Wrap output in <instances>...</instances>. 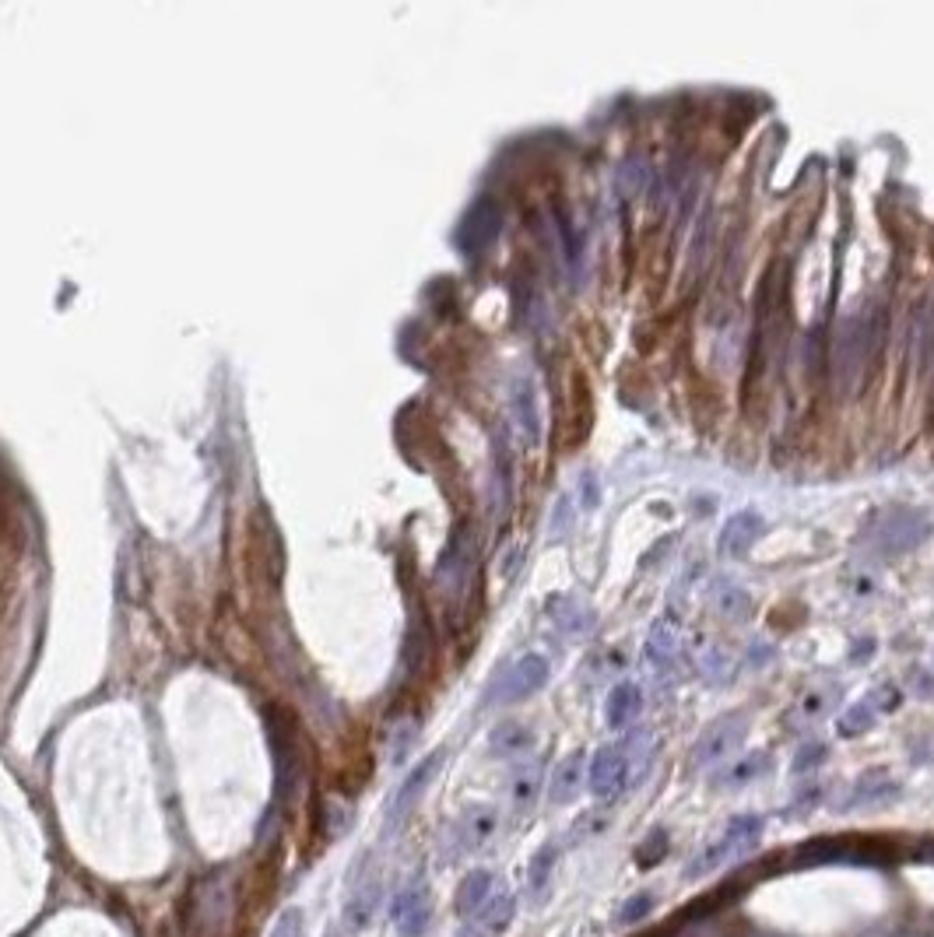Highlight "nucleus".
<instances>
[{
    "mask_svg": "<svg viewBox=\"0 0 934 937\" xmlns=\"http://www.w3.org/2000/svg\"><path fill=\"white\" fill-rule=\"evenodd\" d=\"M787 341V264H773V271L762 278L759 292V327H755V351H752V376L773 369L780 362V351Z\"/></svg>",
    "mask_w": 934,
    "mask_h": 937,
    "instance_id": "nucleus-1",
    "label": "nucleus"
},
{
    "mask_svg": "<svg viewBox=\"0 0 934 937\" xmlns=\"http://www.w3.org/2000/svg\"><path fill=\"white\" fill-rule=\"evenodd\" d=\"M762 832H766V818H762V815H738V818H731V822H727V829L720 832L717 843L703 846V850H699L696 857L685 864V878H689V881L710 878L713 871L727 867L731 860L752 853L755 846H759Z\"/></svg>",
    "mask_w": 934,
    "mask_h": 937,
    "instance_id": "nucleus-2",
    "label": "nucleus"
},
{
    "mask_svg": "<svg viewBox=\"0 0 934 937\" xmlns=\"http://www.w3.org/2000/svg\"><path fill=\"white\" fill-rule=\"evenodd\" d=\"M871 355V323L864 313L847 316L833 337V383L836 394L850 397L861 383V372Z\"/></svg>",
    "mask_w": 934,
    "mask_h": 937,
    "instance_id": "nucleus-3",
    "label": "nucleus"
},
{
    "mask_svg": "<svg viewBox=\"0 0 934 937\" xmlns=\"http://www.w3.org/2000/svg\"><path fill=\"white\" fill-rule=\"evenodd\" d=\"M748 737V713H724L710 723V727L699 734L696 748H692V766L696 769H720L727 762H734V755L741 752V744Z\"/></svg>",
    "mask_w": 934,
    "mask_h": 937,
    "instance_id": "nucleus-4",
    "label": "nucleus"
},
{
    "mask_svg": "<svg viewBox=\"0 0 934 937\" xmlns=\"http://www.w3.org/2000/svg\"><path fill=\"white\" fill-rule=\"evenodd\" d=\"M633 783H636L633 762H629L622 744H601L587 759V787L597 801H615V797L633 787Z\"/></svg>",
    "mask_w": 934,
    "mask_h": 937,
    "instance_id": "nucleus-5",
    "label": "nucleus"
},
{
    "mask_svg": "<svg viewBox=\"0 0 934 937\" xmlns=\"http://www.w3.org/2000/svg\"><path fill=\"white\" fill-rule=\"evenodd\" d=\"M390 920L401 937H422L432 923V892L422 878H408L390 899Z\"/></svg>",
    "mask_w": 934,
    "mask_h": 937,
    "instance_id": "nucleus-6",
    "label": "nucleus"
},
{
    "mask_svg": "<svg viewBox=\"0 0 934 937\" xmlns=\"http://www.w3.org/2000/svg\"><path fill=\"white\" fill-rule=\"evenodd\" d=\"M499 832V811L489 804H475L467 808L457 822L450 825V857H464V853H482L485 846L496 839Z\"/></svg>",
    "mask_w": 934,
    "mask_h": 937,
    "instance_id": "nucleus-7",
    "label": "nucleus"
},
{
    "mask_svg": "<svg viewBox=\"0 0 934 937\" xmlns=\"http://www.w3.org/2000/svg\"><path fill=\"white\" fill-rule=\"evenodd\" d=\"M545 681H548V660L538 657V653H527V657H520L517 664L496 681V688L489 692V702H499V706L524 702V699H531L534 692H541Z\"/></svg>",
    "mask_w": 934,
    "mask_h": 937,
    "instance_id": "nucleus-8",
    "label": "nucleus"
},
{
    "mask_svg": "<svg viewBox=\"0 0 934 937\" xmlns=\"http://www.w3.org/2000/svg\"><path fill=\"white\" fill-rule=\"evenodd\" d=\"M931 534V523L913 509H892L878 520L875 527V548L885 555H899V551L917 548L924 537Z\"/></svg>",
    "mask_w": 934,
    "mask_h": 937,
    "instance_id": "nucleus-9",
    "label": "nucleus"
},
{
    "mask_svg": "<svg viewBox=\"0 0 934 937\" xmlns=\"http://www.w3.org/2000/svg\"><path fill=\"white\" fill-rule=\"evenodd\" d=\"M380 906H383L380 874H362L345 899V930L348 934H362V930L373 927L376 916H380Z\"/></svg>",
    "mask_w": 934,
    "mask_h": 937,
    "instance_id": "nucleus-10",
    "label": "nucleus"
},
{
    "mask_svg": "<svg viewBox=\"0 0 934 937\" xmlns=\"http://www.w3.org/2000/svg\"><path fill=\"white\" fill-rule=\"evenodd\" d=\"M513 916H517V895L499 888V892L492 895V899L485 902V906L478 909L471 920H464V930H460V937H496V934H503V930L510 927Z\"/></svg>",
    "mask_w": 934,
    "mask_h": 937,
    "instance_id": "nucleus-11",
    "label": "nucleus"
},
{
    "mask_svg": "<svg viewBox=\"0 0 934 937\" xmlns=\"http://www.w3.org/2000/svg\"><path fill=\"white\" fill-rule=\"evenodd\" d=\"M439 762H443V752H432L429 759L418 762V769H411V776L401 783V790H397L394 801H390V811H387V822L390 825H401L404 818H408V811L415 808L418 801H422L425 787H429L432 776L439 773Z\"/></svg>",
    "mask_w": 934,
    "mask_h": 937,
    "instance_id": "nucleus-12",
    "label": "nucleus"
},
{
    "mask_svg": "<svg viewBox=\"0 0 934 937\" xmlns=\"http://www.w3.org/2000/svg\"><path fill=\"white\" fill-rule=\"evenodd\" d=\"M706 601L717 611L724 622H748L752 618V594H748L741 583L727 580V576H713L710 587H706Z\"/></svg>",
    "mask_w": 934,
    "mask_h": 937,
    "instance_id": "nucleus-13",
    "label": "nucleus"
},
{
    "mask_svg": "<svg viewBox=\"0 0 934 937\" xmlns=\"http://www.w3.org/2000/svg\"><path fill=\"white\" fill-rule=\"evenodd\" d=\"M899 797V783L889 773H864L861 780L850 787V797L840 804V811H864V808H885Z\"/></svg>",
    "mask_w": 934,
    "mask_h": 937,
    "instance_id": "nucleus-14",
    "label": "nucleus"
},
{
    "mask_svg": "<svg viewBox=\"0 0 934 937\" xmlns=\"http://www.w3.org/2000/svg\"><path fill=\"white\" fill-rule=\"evenodd\" d=\"M232 916V888L225 878H215L201 888L197 895V923H201L208 934H222L229 927Z\"/></svg>",
    "mask_w": 934,
    "mask_h": 937,
    "instance_id": "nucleus-15",
    "label": "nucleus"
},
{
    "mask_svg": "<svg viewBox=\"0 0 934 937\" xmlns=\"http://www.w3.org/2000/svg\"><path fill=\"white\" fill-rule=\"evenodd\" d=\"M541 783H545V769H541L538 759L513 762L510 776H506V801H510V808L513 811L534 808V801L541 797Z\"/></svg>",
    "mask_w": 934,
    "mask_h": 937,
    "instance_id": "nucleus-16",
    "label": "nucleus"
},
{
    "mask_svg": "<svg viewBox=\"0 0 934 937\" xmlns=\"http://www.w3.org/2000/svg\"><path fill=\"white\" fill-rule=\"evenodd\" d=\"M496 892H499V885H496V874L492 871H485V867L467 871L464 878H460L457 892H453V913H457L460 920H471V916H475Z\"/></svg>",
    "mask_w": 934,
    "mask_h": 937,
    "instance_id": "nucleus-17",
    "label": "nucleus"
},
{
    "mask_svg": "<svg viewBox=\"0 0 934 937\" xmlns=\"http://www.w3.org/2000/svg\"><path fill=\"white\" fill-rule=\"evenodd\" d=\"M762 530H766L762 516L752 513V509H741V513H734L731 520L724 523V530H720V551H724L727 558H745L748 551H752V544L762 537Z\"/></svg>",
    "mask_w": 934,
    "mask_h": 937,
    "instance_id": "nucleus-18",
    "label": "nucleus"
},
{
    "mask_svg": "<svg viewBox=\"0 0 934 937\" xmlns=\"http://www.w3.org/2000/svg\"><path fill=\"white\" fill-rule=\"evenodd\" d=\"M836 702H840V685H833V681H822V685H812L808 692H801V699L791 706V723L794 727H815V723H822L829 713L836 709Z\"/></svg>",
    "mask_w": 934,
    "mask_h": 937,
    "instance_id": "nucleus-19",
    "label": "nucleus"
},
{
    "mask_svg": "<svg viewBox=\"0 0 934 937\" xmlns=\"http://www.w3.org/2000/svg\"><path fill=\"white\" fill-rule=\"evenodd\" d=\"M643 713V692L636 681H618L604 699V720L611 730H629Z\"/></svg>",
    "mask_w": 934,
    "mask_h": 937,
    "instance_id": "nucleus-20",
    "label": "nucleus"
},
{
    "mask_svg": "<svg viewBox=\"0 0 934 937\" xmlns=\"http://www.w3.org/2000/svg\"><path fill=\"white\" fill-rule=\"evenodd\" d=\"M510 415H513V429L520 432L524 446H538V439H541V415H538V397H534V387L527 380L513 383Z\"/></svg>",
    "mask_w": 934,
    "mask_h": 937,
    "instance_id": "nucleus-21",
    "label": "nucleus"
},
{
    "mask_svg": "<svg viewBox=\"0 0 934 937\" xmlns=\"http://www.w3.org/2000/svg\"><path fill=\"white\" fill-rule=\"evenodd\" d=\"M583 787H587V755L569 752L566 759L555 766L552 783H548V797H552V804H569L580 797Z\"/></svg>",
    "mask_w": 934,
    "mask_h": 937,
    "instance_id": "nucleus-22",
    "label": "nucleus"
},
{
    "mask_svg": "<svg viewBox=\"0 0 934 937\" xmlns=\"http://www.w3.org/2000/svg\"><path fill=\"white\" fill-rule=\"evenodd\" d=\"M678 657H682V629L671 618H661L647 632V660L657 671H671Z\"/></svg>",
    "mask_w": 934,
    "mask_h": 937,
    "instance_id": "nucleus-23",
    "label": "nucleus"
},
{
    "mask_svg": "<svg viewBox=\"0 0 934 937\" xmlns=\"http://www.w3.org/2000/svg\"><path fill=\"white\" fill-rule=\"evenodd\" d=\"M499 232V208L492 201H478L467 215L464 229H460V243L471 253H478L482 246L492 243V236Z\"/></svg>",
    "mask_w": 934,
    "mask_h": 937,
    "instance_id": "nucleus-24",
    "label": "nucleus"
},
{
    "mask_svg": "<svg viewBox=\"0 0 934 937\" xmlns=\"http://www.w3.org/2000/svg\"><path fill=\"white\" fill-rule=\"evenodd\" d=\"M531 748H534V730L517 720L499 723L489 734V752L496 755V759H524Z\"/></svg>",
    "mask_w": 934,
    "mask_h": 937,
    "instance_id": "nucleus-25",
    "label": "nucleus"
},
{
    "mask_svg": "<svg viewBox=\"0 0 934 937\" xmlns=\"http://www.w3.org/2000/svg\"><path fill=\"white\" fill-rule=\"evenodd\" d=\"M762 773H769V755H745L738 762H727L713 773V787L717 790H741L752 780H759Z\"/></svg>",
    "mask_w": 934,
    "mask_h": 937,
    "instance_id": "nucleus-26",
    "label": "nucleus"
},
{
    "mask_svg": "<svg viewBox=\"0 0 934 937\" xmlns=\"http://www.w3.org/2000/svg\"><path fill=\"white\" fill-rule=\"evenodd\" d=\"M555 864H559V846L555 843L541 846V850L531 857V867H527V895H531V902L545 899L548 885H552Z\"/></svg>",
    "mask_w": 934,
    "mask_h": 937,
    "instance_id": "nucleus-27",
    "label": "nucleus"
},
{
    "mask_svg": "<svg viewBox=\"0 0 934 937\" xmlns=\"http://www.w3.org/2000/svg\"><path fill=\"white\" fill-rule=\"evenodd\" d=\"M875 720H878V713L871 709L868 699L854 702V706H850L847 713L836 720V734H840V737H861V734H868V730L875 727Z\"/></svg>",
    "mask_w": 934,
    "mask_h": 937,
    "instance_id": "nucleus-28",
    "label": "nucleus"
},
{
    "mask_svg": "<svg viewBox=\"0 0 934 937\" xmlns=\"http://www.w3.org/2000/svg\"><path fill=\"white\" fill-rule=\"evenodd\" d=\"M657 906V895L654 892H636L629 895L626 902H622V909H618V927H636V923H643L650 913H654Z\"/></svg>",
    "mask_w": 934,
    "mask_h": 937,
    "instance_id": "nucleus-29",
    "label": "nucleus"
},
{
    "mask_svg": "<svg viewBox=\"0 0 934 937\" xmlns=\"http://www.w3.org/2000/svg\"><path fill=\"white\" fill-rule=\"evenodd\" d=\"M267 937H306V916L299 906H288L278 913V920L271 923V934Z\"/></svg>",
    "mask_w": 934,
    "mask_h": 937,
    "instance_id": "nucleus-30",
    "label": "nucleus"
},
{
    "mask_svg": "<svg viewBox=\"0 0 934 937\" xmlns=\"http://www.w3.org/2000/svg\"><path fill=\"white\" fill-rule=\"evenodd\" d=\"M822 762H826V748H822L819 741H808V744H801L798 755H794L791 773L794 776H805V773H812V769H819Z\"/></svg>",
    "mask_w": 934,
    "mask_h": 937,
    "instance_id": "nucleus-31",
    "label": "nucleus"
},
{
    "mask_svg": "<svg viewBox=\"0 0 934 937\" xmlns=\"http://www.w3.org/2000/svg\"><path fill=\"white\" fill-rule=\"evenodd\" d=\"M664 853H668V832L657 829L654 836L647 839V843L640 846V853H636V860H640V867H654L664 860Z\"/></svg>",
    "mask_w": 934,
    "mask_h": 937,
    "instance_id": "nucleus-32",
    "label": "nucleus"
}]
</instances>
